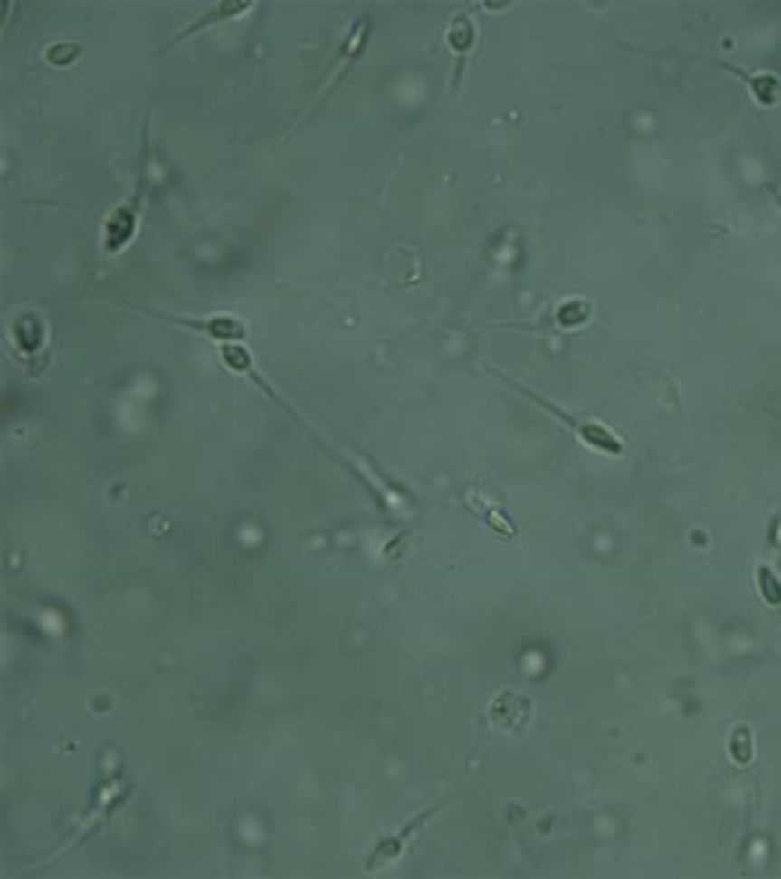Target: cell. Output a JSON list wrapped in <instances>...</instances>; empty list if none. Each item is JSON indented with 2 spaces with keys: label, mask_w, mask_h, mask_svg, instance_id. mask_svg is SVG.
I'll return each mask as SVG.
<instances>
[{
  "label": "cell",
  "mask_w": 781,
  "mask_h": 879,
  "mask_svg": "<svg viewBox=\"0 0 781 879\" xmlns=\"http://www.w3.org/2000/svg\"><path fill=\"white\" fill-rule=\"evenodd\" d=\"M220 355H223V363L228 366V368H233V371H239V374H249V366H252V358H249V352L244 350V348H236V345H223L220 348Z\"/></svg>",
  "instance_id": "5bb4252c"
},
{
  "label": "cell",
  "mask_w": 781,
  "mask_h": 879,
  "mask_svg": "<svg viewBox=\"0 0 781 879\" xmlns=\"http://www.w3.org/2000/svg\"><path fill=\"white\" fill-rule=\"evenodd\" d=\"M170 323H178L183 329L207 334L213 339L220 342H242L247 339V326L233 316H213V318H180V316H165Z\"/></svg>",
  "instance_id": "5b68a950"
},
{
  "label": "cell",
  "mask_w": 781,
  "mask_h": 879,
  "mask_svg": "<svg viewBox=\"0 0 781 879\" xmlns=\"http://www.w3.org/2000/svg\"><path fill=\"white\" fill-rule=\"evenodd\" d=\"M440 808H443V803L419 810L408 824H403V829H400V832H395V835H390V837L379 840V843L374 845V850L368 853V858H366V869H368V872H376V869L390 866L392 861H397V855L403 853L405 843H408V840H411V837L424 826L426 818H432V816H434Z\"/></svg>",
  "instance_id": "7a4b0ae2"
},
{
  "label": "cell",
  "mask_w": 781,
  "mask_h": 879,
  "mask_svg": "<svg viewBox=\"0 0 781 879\" xmlns=\"http://www.w3.org/2000/svg\"><path fill=\"white\" fill-rule=\"evenodd\" d=\"M138 215H141V188L133 194L130 202H125L122 207L111 212L104 223V234H101V244L109 254L125 249L133 242L136 236V225H138Z\"/></svg>",
  "instance_id": "3957f363"
},
{
  "label": "cell",
  "mask_w": 781,
  "mask_h": 879,
  "mask_svg": "<svg viewBox=\"0 0 781 879\" xmlns=\"http://www.w3.org/2000/svg\"><path fill=\"white\" fill-rule=\"evenodd\" d=\"M474 40H477V30H474V22L469 16H456L448 27V45L453 53L459 56H466L471 48H474Z\"/></svg>",
  "instance_id": "ba28073f"
},
{
  "label": "cell",
  "mask_w": 781,
  "mask_h": 879,
  "mask_svg": "<svg viewBox=\"0 0 781 879\" xmlns=\"http://www.w3.org/2000/svg\"><path fill=\"white\" fill-rule=\"evenodd\" d=\"M80 53H82V45L80 43H56V45H51L45 51V62L53 64V67H67Z\"/></svg>",
  "instance_id": "4fadbf2b"
},
{
  "label": "cell",
  "mask_w": 781,
  "mask_h": 879,
  "mask_svg": "<svg viewBox=\"0 0 781 879\" xmlns=\"http://www.w3.org/2000/svg\"><path fill=\"white\" fill-rule=\"evenodd\" d=\"M757 586H760V597L766 598L768 607H781V578L768 564L757 567Z\"/></svg>",
  "instance_id": "30bf717a"
},
{
  "label": "cell",
  "mask_w": 781,
  "mask_h": 879,
  "mask_svg": "<svg viewBox=\"0 0 781 879\" xmlns=\"http://www.w3.org/2000/svg\"><path fill=\"white\" fill-rule=\"evenodd\" d=\"M588 318H591V305H588V302H583V300H569V302H565V305H559V311H557V320H559L565 329L583 326Z\"/></svg>",
  "instance_id": "8fae6325"
},
{
  "label": "cell",
  "mask_w": 781,
  "mask_h": 879,
  "mask_svg": "<svg viewBox=\"0 0 781 879\" xmlns=\"http://www.w3.org/2000/svg\"><path fill=\"white\" fill-rule=\"evenodd\" d=\"M496 371V368H493ZM498 377L509 385V387H514L517 392H522L528 400H533L535 406H540L546 414H551L554 419H559V422L565 424V426H569L575 435H577V440H583L586 445H591V448H596V451H602V454H609V456H620L623 454V440L612 432V429H606L604 424H599V422H594V419H577V416H572V414H567L565 408H559L557 403H548L546 397H540L538 392H533V389H528L525 385H519V382H514L511 377H506V374H500V371H496Z\"/></svg>",
  "instance_id": "6da1fadb"
},
{
  "label": "cell",
  "mask_w": 781,
  "mask_h": 879,
  "mask_svg": "<svg viewBox=\"0 0 781 879\" xmlns=\"http://www.w3.org/2000/svg\"><path fill=\"white\" fill-rule=\"evenodd\" d=\"M16 331V342L19 348L27 352H35L43 345V323L35 316H22L14 323Z\"/></svg>",
  "instance_id": "9c48e42d"
},
{
  "label": "cell",
  "mask_w": 781,
  "mask_h": 879,
  "mask_svg": "<svg viewBox=\"0 0 781 879\" xmlns=\"http://www.w3.org/2000/svg\"><path fill=\"white\" fill-rule=\"evenodd\" d=\"M247 8H252V3H247V0H220V3H214L213 11H207L202 19H196L194 24H188L183 33H178L176 40H180V37H186V35H194V33H196V30H202L205 24H210V22H220V19H228V16H236V14H242V11H247Z\"/></svg>",
  "instance_id": "52a82bcc"
},
{
  "label": "cell",
  "mask_w": 781,
  "mask_h": 879,
  "mask_svg": "<svg viewBox=\"0 0 781 879\" xmlns=\"http://www.w3.org/2000/svg\"><path fill=\"white\" fill-rule=\"evenodd\" d=\"M720 67L726 72H731V74H737V77H742L745 85L749 88V93H752V99L757 104H776V99H779V80L774 74H747L745 70H737L731 64H720Z\"/></svg>",
  "instance_id": "8992f818"
},
{
  "label": "cell",
  "mask_w": 781,
  "mask_h": 879,
  "mask_svg": "<svg viewBox=\"0 0 781 879\" xmlns=\"http://www.w3.org/2000/svg\"><path fill=\"white\" fill-rule=\"evenodd\" d=\"M731 758H734V763H739V766H747L749 760H752V734H749V729L747 726H739V729H734V737H731Z\"/></svg>",
  "instance_id": "7c38bea8"
},
{
  "label": "cell",
  "mask_w": 781,
  "mask_h": 879,
  "mask_svg": "<svg viewBox=\"0 0 781 879\" xmlns=\"http://www.w3.org/2000/svg\"><path fill=\"white\" fill-rule=\"evenodd\" d=\"M530 700L517 692H500L488 710V718L500 731H522L530 721Z\"/></svg>",
  "instance_id": "277c9868"
}]
</instances>
